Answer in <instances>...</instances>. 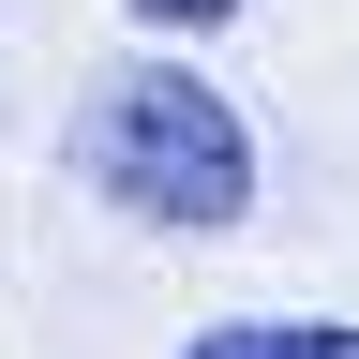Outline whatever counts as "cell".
<instances>
[{
  "instance_id": "6da1fadb",
  "label": "cell",
  "mask_w": 359,
  "mask_h": 359,
  "mask_svg": "<svg viewBox=\"0 0 359 359\" xmlns=\"http://www.w3.org/2000/svg\"><path fill=\"white\" fill-rule=\"evenodd\" d=\"M90 180L135 210V224H240L255 210V135H240V105H224L210 75H120L105 105H90Z\"/></svg>"
},
{
  "instance_id": "7a4b0ae2",
  "label": "cell",
  "mask_w": 359,
  "mask_h": 359,
  "mask_svg": "<svg viewBox=\"0 0 359 359\" xmlns=\"http://www.w3.org/2000/svg\"><path fill=\"white\" fill-rule=\"evenodd\" d=\"M180 359H359V330H330V314H240V330H195Z\"/></svg>"
},
{
  "instance_id": "3957f363",
  "label": "cell",
  "mask_w": 359,
  "mask_h": 359,
  "mask_svg": "<svg viewBox=\"0 0 359 359\" xmlns=\"http://www.w3.org/2000/svg\"><path fill=\"white\" fill-rule=\"evenodd\" d=\"M135 15H165V30H210V15H224V0H135Z\"/></svg>"
}]
</instances>
